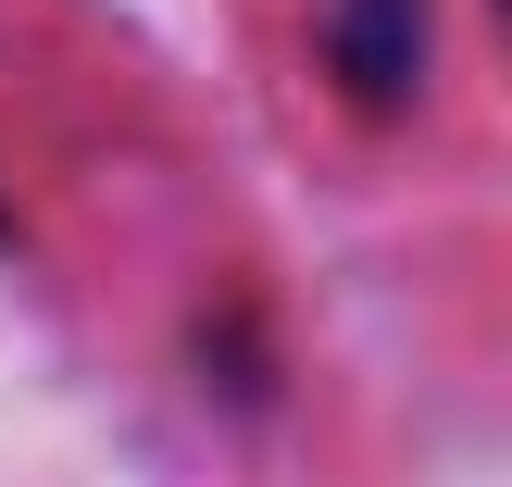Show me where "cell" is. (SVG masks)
Returning a JSON list of instances; mask_svg holds the SVG:
<instances>
[{
  "instance_id": "cell-1",
  "label": "cell",
  "mask_w": 512,
  "mask_h": 487,
  "mask_svg": "<svg viewBox=\"0 0 512 487\" xmlns=\"http://www.w3.org/2000/svg\"><path fill=\"white\" fill-rule=\"evenodd\" d=\"M313 75L350 125H413L438 100V0H313Z\"/></svg>"
},
{
  "instance_id": "cell-2",
  "label": "cell",
  "mask_w": 512,
  "mask_h": 487,
  "mask_svg": "<svg viewBox=\"0 0 512 487\" xmlns=\"http://www.w3.org/2000/svg\"><path fill=\"white\" fill-rule=\"evenodd\" d=\"M188 363H200V388H213L225 413H250V425H263L275 400H288V350H275L250 313H225V325L200 313V350H188Z\"/></svg>"
},
{
  "instance_id": "cell-3",
  "label": "cell",
  "mask_w": 512,
  "mask_h": 487,
  "mask_svg": "<svg viewBox=\"0 0 512 487\" xmlns=\"http://www.w3.org/2000/svg\"><path fill=\"white\" fill-rule=\"evenodd\" d=\"M0 250H13V188H0Z\"/></svg>"
}]
</instances>
